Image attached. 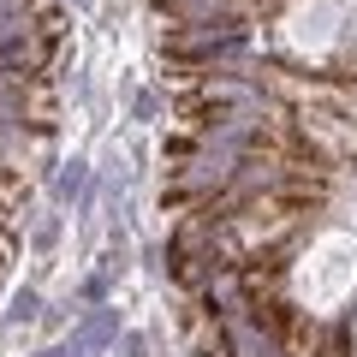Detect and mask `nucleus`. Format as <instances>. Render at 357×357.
Listing matches in <instances>:
<instances>
[{
  "label": "nucleus",
  "mask_w": 357,
  "mask_h": 357,
  "mask_svg": "<svg viewBox=\"0 0 357 357\" xmlns=\"http://www.w3.org/2000/svg\"><path fill=\"white\" fill-rule=\"evenodd\" d=\"M161 268L197 357H357V0H143Z\"/></svg>",
  "instance_id": "f257e3e1"
},
{
  "label": "nucleus",
  "mask_w": 357,
  "mask_h": 357,
  "mask_svg": "<svg viewBox=\"0 0 357 357\" xmlns=\"http://www.w3.org/2000/svg\"><path fill=\"white\" fill-rule=\"evenodd\" d=\"M66 13L60 0H0V298L60 155Z\"/></svg>",
  "instance_id": "f03ea898"
}]
</instances>
